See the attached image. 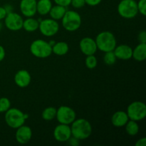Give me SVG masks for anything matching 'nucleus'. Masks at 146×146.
I'll list each match as a JSON object with an SVG mask.
<instances>
[{"label":"nucleus","instance_id":"nucleus-39","mask_svg":"<svg viewBox=\"0 0 146 146\" xmlns=\"http://www.w3.org/2000/svg\"><path fill=\"white\" fill-rule=\"evenodd\" d=\"M2 27H3V24L1 22V21H0V31H1V30L2 29Z\"/></svg>","mask_w":146,"mask_h":146},{"label":"nucleus","instance_id":"nucleus-9","mask_svg":"<svg viewBox=\"0 0 146 146\" xmlns=\"http://www.w3.org/2000/svg\"><path fill=\"white\" fill-rule=\"evenodd\" d=\"M76 118L75 111L69 106H62L56 111V118L59 123L71 125Z\"/></svg>","mask_w":146,"mask_h":146},{"label":"nucleus","instance_id":"nucleus-13","mask_svg":"<svg viewBox=\"0 0 146 146\" xmlns=\"http://www.w3.org/2000/svg\"><path fill=\"white\" fill-rule=\"evenodd\" d=\"M15 138L17 142L20 144H27L31 141L32 138V131L31 128L27 125H22L17 128Z\"/></svg>","mask_w":146,"mask_h":146},{"label":"nucleus","instance_id":"nucleus-11","mask_svg":"<svg viewBox=\"0 0 146 146\" xmlns=\"http://www.w3.org/2000/svg\"><path fill=\"white\" fill-rule=\"evenodd\" d=\"M71 127L69 125L60 123L57 125L54 131V137L58 142H67L71 137Z\"/></svg>","mask_w":146,"mask_h":146},{"label":"nucleus","instance_id":"nucleus-8","mask_svg":"<svg viewBox=\"0 0 146 146\" xmlns=\"http://www.w3.org/2000/svg\"><path fill=\"white\" fill-rule=\"evenodd\" d=\"M40 32L42 35L51 37L56 35L59 31V24L53 19H45L39 22L38 27Z\"/></svg>","mask_w":146,"mask_h":146},{"label":"nucleus","instance_id":"nucleus-22","mask_svg":"<svg viewBox=\"0 0 146 146\" xmlns=\"http://www.w3.org/2000/svg\"><path fill=\"white\" fill-rule=\"evenodd\" d=\"M69 51L68 44L65 41H58L56 42L52 46V53L57 56H64Z\"/></svg>","mask_w":146,"mask_h":146},{"label":"nucleus","instance_id":"nucleus-1","mask_svg":"<svg viewBox=\"0 0 146 146\" xmlns=\"http://www.w3.org/2000/svg\"><path fill=\"white\" fill-rule=\"evenodd\" d=\"M71 125V135L79 141L87 139L92 133L91 124L86 119H75Z\"/></svg>","mask_w":146,"mask_h":146},{"label":"nucleus","instance_id":"nucleus-17","mask_svg":"<svg viewBox=\"0 0 146 146\" xmlns=\"http://www.w3.org/2000/svg\"><path fill=\"white\" fill-rule=\"evenodd\" d=\"M129 121L127 113L123 111H118L114 113L111 117V123L113 125L117 128L125 126L127 122Z\"/></svg>","mask_w":146,"mask_h":146},{"label":"nucleus","instance_id":"nucleus-34","mask_svg":"<svg viewBox=\"0 0 146 146\" xmlns=\"http://www.w3.org/2000/svg\"><path fill=\"white\" fill-rule=\"evenodd\" d=\"M5 56H6L5 49H4V48L2 46L0 45V62L2 61L4 59Z\"/></svg>","mask_w":146,"mask_h":146},{"label":"nucleus","instance_id":"nucleus-3","mask_svg":"<svg viewBox=\"0 0 146 146\" xmlns=\"http://www.w3.org/2000/svg\"><path fill=\"white\" fill-rule=\"evenodd\" d=\"M29 115L23 113L21 110L15 108H10L5 112L4 119L7 125L13 129H17L24 125Z\"/></svg>","mask_w":146,"mask_h":146},{"label":"nucleus","instance_id":"nucleus-29","mask_svg":"<svg viewBox=\"0 0 146 146\" xmlns=\"http://www.w3.org/2000/svg\"><path fill=\"white\" fill-rule=\"evenodd\" d=\"M71 5L75 9H81L86 5L85 0H71Z\"/></svg>","mask_w":146,"mask_h":146},{"label":"nucleus","instance_id":"nucleus-36","mask_svg":"<svg viewBox=\"0 0 146 146\" xmlns=\"http://www.w3.org/2000/svg\"><path fill=\"white\" fill-rule=\"evenodd\" d=\"M4 9H5L6 12H7V14H9V13H11L13 11V7L11 4H5V5L4 6Z\"/></svg>","mask_w":146,"mask_h":146},{"label":"nucleus","instance_id":"nucleus-18","mask_svg":"<svg viewBox=\"0 0 146 146\" xmlns=\"http://www.w3.org/2000/svg\"><path fill=\"white\" fill-rule=\"evenodd\" d=\"M132 58L137 61H143L146 58V44L140 43L134 49H133Z\"/></svg>","mask_w":146,"mask_h":146},{"label":"nucleus","instance_id":"nucleus-27","mask_svg":"<svg viewBox=\"0 0 146 146\" xmlns=\"http://www.w3.org/2000/svg\"><path fill=\"white\" fill-rule=\"evenodd\" d=\"M11 108V101L8 98L2 97L0 98V113H5Z\"/></svg>","mask_w":146,"mask_h":146},{"label":"nucleus","instance_id":"nucleus-35","mask_svg":"<svg viewBox=\"0 0 146 146\" xmlns=\"http://www.w3.org/2000/svg\"><path fill=\"white\" fill-rule=\"evenodd\" d=\"M135 145L136 146H145L146 145V138H142L141 139L138 140L136 143H135Z\"/></svg>","mask_w":146,"mask_h":146},{"label":"nucleus","instance_id":"nucleus-20","mask_svg":"<svg viewBox=\"0 0 146 146\" xmlns=\"http://www.w3.org/2000/svg\"><path fill=\"white\" fill-rule=\"evenodd\" d=\"M66 11V7L56 4L55 6H52L48 14L51 19L58 21V20H61Z\"/></svg>","mask_w":146,"mask_h":146},{"label":"nucleus","instance_id":"nucleus-32","mask_svg":"<svg viewBox=\"0 0 146 146\" xmlns=\"http://www.w3.org/2000/svg\"><path fill=\"white\" fill-rule=\"evenodd\" d=\"M79 140L77 139L76 138H75V137L71 135V137L68 139V141H67V142H68L69 145L72 146H78L79 145Z\"/></svg>","mask_w":146,"mask_h":146},{"label":"nucleus","instance_id":"nucleus-10","mask_svg":"<svg viewBox=\"0 0 146 146\" xmlns=\"http://www.w3.org/2000/svg\"><path fill=\"white\" fill-rule=\"evenodd\" d=\"M4 19V25L10 31H19L23 27L22 17L20 14L15 12H11L7 14Z\"/></svg>","mask_w":146,"mask_h":146},{"label":"nucleus","instance_id":"nucleus-37","mask_svg":"<svg viewBox=\"0 0 146 146\" xmlns=\"http://www.w3.org/2000/svg\"><path fill=\"white\" fill-rule=\"evenodd\" d=\"M6 15H7V12H6L4 7H1V6H0V21L4 19L5 18Z\"/></svg>","mask_w":146,"mask_h":146},{"label":"nucleus","instance_id":"nucleus-15","mask_svg":"<svg viewBox=\"0 0 146 146\" xmlns=\"http://www.w3.org/2000/svg\"><path fill=\"white\" fill-rule=\"evenodd\" d=\"M31 76L30 73L25 69H21L17 71L14 76V82L19 88H26L30 84Z\"/></svg>","mask_w":146,"mask_h":146},{"label":"nucleus","instance_id":"nucleus-38","mask_svg":"<svg viewBox=\"0 0 146 146\" xmlns=\"http://www.w3.org/2000/svg\"><path fill=\"white\" fill-rule=\"evenodd\" d=\"M48 44H49V45L52 47L53 46L56 44V41H54V40H50V41H48Z\"/></svg>","mask_w":146,"mask_h":146},{"label":"nucleus","instance_id":"nucleus-23","mask_svg":"<svg viewBox=\"0 0 146 146\" xmlns=\"http://www.w3.org/2000/svg\"><path fill=\"white\" fill-rule=\"evenodd\" d=\"M125 126L127 134L131 136H135L139 132V125L138 124L137 121L129 119Z\"/></svg>","mask_w":146,"mask_h":146},{"label":"nucleus","instance_id":"nucleus-7","mask_svg":"<svg viewBox=\"0 0 146 146\" xmlns=\"http://www.w3.org/2000/svg\"><path fill=\"white\" fill-rule=\"evenodd\" d=\"M127 115L130 120L140 121L146 117V106L141 101H134L127 108Z\"/></svg>","mask_w":146,"mask_h":146},{"label":"nucleus","instance_id":"nucleus-6","mask_svg":"<svg viewBox=\"0 0 146 146\" xmlns=\"http://www.w3.org/2000/svg\"><path fill=\"white\" fill-rule=\"evenodd\" d=\"M117 9L119 15L127 19L134 18L138 14L137 1L135 0H121Z\"/></svg>","mask_w":146,"mask_h":146},{"label":"nucleus","instance_id":"nucleus-30","mask_svg":"<svg viewBox=\"0 0 146 146\" xmlns=\"http://www.w3.org/2000/svg\"><path fill=\"white\" fill-rule=\"evenodd\" d=\"M56 4L57 5L62 6V7H68V6L71 5V0H54Z\"/></svg>","mask_w":146,"mask_h":146},{"label":"nucleus","instance_id":"nucleus-4","mask_svg":"<svg viewBox=\"0 0 146 146\" xmlns=\"http://www.w3.org/2000/svg\"><path fill=\"white\" fill-rule=\"evenodd\" d=\"M81 17L77 11L74 10H67L61 19L62 27L68 31H75L81 25Z\"/></svg>","mask_w":146,"mask_h":146},{"label":"nucleus","instance_id":"nucleus-5","mask_svg":"<svg viewBox=\"0 0 146 146\" xmlns=\"http://www.w3.org/2000/svg\"><path fill=\"white\" fill-rule=\"evenodd\" d=\"M30 52L34 56L38 58H46L52 54V47L48 42L43 39H36L33 41L29 47Z\"/></svg>","mask_w":146,"mask_h":146},{"label":"nucleus","instance_id":"nucleus-28","mask_svg":"<svg viewBox=\"0 0 146 146\" xmlns=\"http://www.w3.org/2000/svg\"><path fill=\"white\" fill-rule=\"evenodd\" d=\"M138 13H141L143 16H146V0H139L137 2Z\"/></svg>","mask_w":146,"mask_h":146},{"label":"nucleus","instance_id":"nucleus-16","mask_svg":"<svg viewBox=\"0 0 146 146\" xmlns=\"http://www.w3.org/2000/svg\"><path fill=\"white\" fill-rule=\"evenodd\" d=\"M113 52L117 58L121 60H129L132 58L133 48L128 45L121 44L115 46Z\"/></svg>","mask_w":146,"mask_h":146},{"label":"nucleus","instance_id":"nucleus-14","mask_svg":"<svg viewBox=\"0 0 146 146\" xmlns=\"http://www.w3.org/2000/svg\"><path fill=\"white\" fill-rule=\"evenodd\" d=\"M36 0H21L19 4L22 15L26 17H33L36 14Z\"/></svg>","mask_w":146,"mask_h":146},{"label":"nucleus","instance_id":"nucleus-33","mask_svg":"<svg viewBox=\"0 0 146 146\" xmlns=\"http://www.w3.org/2000/svg\"><path fill=\"white\" fill-rule=\"evenodd\" d=\"M101 1L102 0H85V2L87 5L91 6V7H95V6L101 4Z\"/></svg>","mask_w":146,"mask_h":146},{"label":"nucleus","instance_id":"nucleus-24","mask_svg":"<svg viewBox=\"0 0 146 146\" xmlns=\"http://www.w3.org/2000/svg\"><path fill=\"white\" fill-rule=\"evenodd\" d=\"M56 111L57 109L54 107L50 106L46 108L44 111H42L41 113V117L44 121H50L54 120L56 118Z\"/></svg>","mask_w":146,"mask_h":146},{"label":"nucleus","instance_id":"nucleus-21","mask_svg":"<svg viewBox=\"0 0 146 146\" xmlns=\"http://www.w3.org/2000/svg\"><path fill=\"white\" fill-rule=\"evenodd\" d=\"M38 27H39V22L38 20L33 17H27V19L23 21L22 29H24L27 32L36 31L38 29Z\"/></svg>","mask_w":146,"mask_h":146},{"label":"nucleus","instance_id":"nucleus-31","mask_svg":"<svg viewBox=\"0 0 146 146\" xmlns=\"http://www.w3.org/2000/svg\"><path fill=\"white\" fill-rule=\"evenodd\" d=\"M138 39L140 43L146 44V31L145 30L140 31L138 36Z\"/></svg>","mask_w":146,"mask_h":146},{"label":"nucleus","instance_id":"nucleus-26","mask_svg":"<svg viewBox=\"0 0 146 146\" xmlns=\"http://www.w3.org/2000/svg\"><path fill=\"white\" fill-rule=\"evenodd\" d=\"M97 64H98V61H97V58L95 56H86L85 64L87 68H89V69H94V68H95L96 67Z\"/></svg>","mask_w":146,"mask_h":146},{"label":"nucleus","instance_id":"nucleus-25","mask_svg":"<svg viewBox=\"0 0 146 146\" xmlns=\"http://www.w3.org/2000/svg\"><path fill=\"white\" fill-rule=\"evenodd\" d=\"M116 60L117 58L116 56H115V54H114L113 51L106 52L104 56V63L108 66L113 65V64L116 62Z\"/></svg>","mask_w":146,"mask_h":146},{"label":"nucleus","instance_id":"nucleus-2","mask_svg":"<svg viewBox=\"0 0 146 146\" xmlns=\"http://www.w3.org/2000/svg\"><path fill=\"white\" fill-rule=\"evenodd\" d=\"M95 41L97 48L104 53L113 51L117 46L116 38L114 34L108 31L99 33L96 37Z\"/></svg>","mask_w":146,"mask_h":146},{"label":"nucleus","instance_id":"nucleus-19","mask_svg":"<svg viewBox=\"0 0 146 146\" xmlns=\"http://www.w3.org/2000/svg\"><path fill=\"white\" fill-rule=\"evenodd\" d=\"M52 7L51 0H38L36 2V13L40 15H47Z\"/></svg>","mask_w":146,"mask_h":146},{"label":"nucleus","instance_id":"nucleus-12","mask_svg":"<svg viewBox=\"0 0 146 146\" xmlns=\"http://www.w3.org/2000/svg\"><path fill=\"white\" fill-rule=\"evenodd\" d=\"M79 47L81 52L86 56L94 55L98 50L95 39L91 37L83 38L80 41Z\"/></svg>","mask_w":146,"mask_h":146}]
</instances>
